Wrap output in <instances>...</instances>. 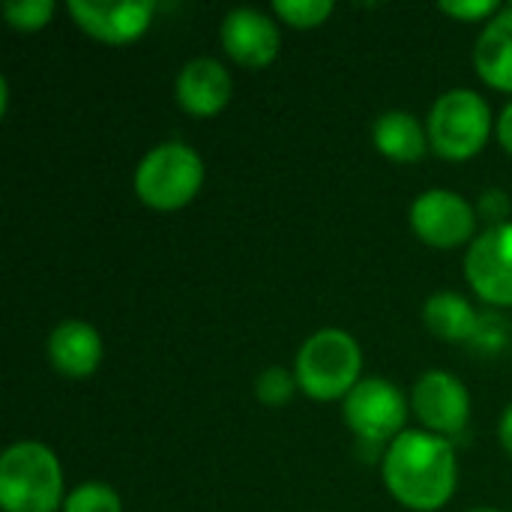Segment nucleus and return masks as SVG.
Returning a JSON list of instances; mask_svg holds the SVG:
<instances>
[{
  "label": "nucleus",
  "instance_id": "9d476101",
  "mask_svg": "<svg viewBox=\"0 0 512 512\" xmlns=\"http://www.w3.org/2000/svg\"><path fill=\"white\" fill-rule=\"evenodd\" d=\"M69 12L75 21L96 39L120 45L138 39L153 15V3H93V0H69Z\"/></svg>",
  "mask_w": 512,
  "mask_h": 512
},
{
  "label": "nucleus",
  "instance_id": "f8f14e48",
  "mask_svg": "<svg viewBox=\"0 0 512 512\" xmlns=\"http://www.w3.org/2000/svg\"><path fill=\"white\" fill-rule=\"evenodd\" d=\"M231 96V78L213 57H198L183 66L177 78V99L195 117H213Z\"/></svg>",
  "mask_w": 512,
  "mask_h": 512
},
{
  "label": "nucleus",
  "instance_id": "5701e85b",
  "mask_svg": "<svg viewBox=\"0 0 512 512\" xmlns=\"http://www.w3.org/2000/svg\"><path fill=\"white\" fill-rule=\"evenodd\" d=\"M498 138H501V144L512 153V102L504 108V114L498 120Z\"/></svg>",
  "mask_w": 512,
  "mask_h": 512
},
{
  "label": "nucleus",
  "instance_id": "a211bd4d",
  "mask_svg": "<svg viewBox=\"0 0 512 512\" xmlns=\"http://www.w3.org/2000/svg\"><path fill=\"white\" fill-rule=\"evenodd\" d=\"M54 12L51 0H12L3 3V15L15 30H39Z\"/></svg>",
  "mask_w": 512,
  "mask_h": 512
},
{
  "label": "nucleus",
  "instance_id": "393cba45",
  "mask_svg": "<svg viewBox=\"0 0 512 512\" xmlns=\"http://www.w3.org/2000/svg\"><path fill=\"white\" fill-rule=\"evenodd\" d=\"M474 512H498V510H474Z\"/></svg>",
  "mask_w": 512,
  "mask_h": 512
},
{
  "label": "nucleus",
  "instance_id": "4be33fe9",
  "mask_svg": "<svg viewBox=\"0 0 512 512\" xmlns=\"http://www.w3.org/2000/svg\"><path fill=\"white\" fill-rule=\"evenodd\" d=\"M480 213H483L486 219H501V216H507V213H510L507 195L498 192V189H489V192L480 198Z\"/></svg>",
  "mask_w": 512,
  "mask_h": 512
},
{
  "label": "nucleus",
  "instance_id": "1a4fd4ad",
  "mask_svg": "<svg viewBox=\"0 0 512 512\" xmlns=\"http://www.w3.org/2000/svg\"><path fill=\"white\" fill-rule=\"evenodd\" d=\"M414 408L432 432L459 435L468 426L471 399L459 378L447 372H426L414 387Z\"/></svg>",
  "mask_w": 512,
  "mask_h": 512
},
{
  "label": "nucleus",
  "instance_id": "2eb2a0df",
  "mask_svg": "<svg viewBox=\"0 0 512 512\" xmlns=\"http://www.w3.org/2000/svg\"><path fill=\"white\" fill-rule=\"evenodd\" d=\"M423 318H426V327L444 342H468L480 330V318L471 309V303L459 294H450V291L435 294L426 303Z\"/></svg>",
  "mask_w": 512,
  "mask_h": 512
},
{
  "label": "nucleus",
  "instance_id": "412c9836",
  "mask_svg": "<svg viewBox=\"0 0 512 512\" xmlns=\"http://www.w3.org/2000/svg\"><path fill=\"white\" fill-rule=\"evenodd\" d=\"M441 9L447 15H456V18H465V21H474V18H483V15H492V12H501V6L495 0H444Z\"/></svg>",
  "mask_w": 512,
  "mask_h": 512
},
{
  "label": "nucleus",
  "instance_id": "f03ea898",
  "mask_svg": "<svg viewBox=\"0 0 512 512\" xmlns=\"http://www.w3.org/2000/svg\"><path fill=\"white\" fill-rule=\"evenodd\" d=\"M63 504V477L54 453L24 441L0 459V507L6 512H54Z\"/></svg>",
  "mask_w": 512,
  "mask_h": 512
},
{
  "label": "nucleus",
  "instance_id": "39448f33",
  "mask_svg": "<svg viewBox=\"0 0 512 512\" xmlns=\"http://www.w3.org/2000/svg\"><path fill=\"white\" fill-rule=\"evenodd\" d=\"M489 129V105L474 90H450L432 105L429 141L444 159H471L486 147Z\"/></svg>",
  "mask_w": 512,
  "mask_h": 512
},
{
  "label": "nucleus",
  "instance_id": "aec40b11",
  "mask_svg": "<svg viewBox=\"0 0 512 512\" xmlns=\"http://www.w3.org/2000/svg\"><path fill=\"white\" fill-rule=\"evenodd\" d=\"M255 393H258V399H261L264 405H285V402L291 399V393H294V378H291L285 369L273 366V369H267L264 375H258Z\"/></svg>",
  "mask_w": 512,
  "mask_h": 512
},
{
  "label": "nucleus",
  "instance_id": "7ed1b4c3",
  "mask_svg": "<svg viewBox=\"0 0 512 512\" xmlns=\"http://www.w3.org/2000/svg\"><path fill=\"white\" fill-rule=\"evenodd\" d=\"M363 366L360 345L345 330H321L297 354V384L312 399L330 402L357 387Z\"/></svg>",
  "mask_w": 512,
  "mask_h": 512
},
{
  "label": "nucleus",
  "instance_id": "9b49d317",
  "mask_svg": "<svg viewBox=\"0 0 512 512\" xmlns=\"http://www.w3.org/2000/svg\"><path fill=\"white\" fill-rule=\"evenodd\" d=\"M225 51L243 66H267L279 51L276 24L258 9H234L222 21Z\"/></svg>",
  "mask_w": 512,
  "mask_h": 512
},
{
  "label": "nucleus",
  "instance_id": "4468645a",
  "mask_svg": "<svg viewBox=\"0 0 512 512\" xmlns=\"http://www.w3.org/2000/svg\"><path fill=\"white\" fill-rule=\"evenodd\" d=\"M477 72L486 84L512 90V6L501 9L477 39L474 51Z\"/></svg>",
  "mask_w": 512,
  "mask_h": 512
},
{
  "label": "nucleus",
  "instance_id": "423d86ee",
  "mask_svg": "<svg viewBox=\"0 0 512 512\" xmlns=\"http://www.w3.org/2000/svg\"><path fill=\"white\" fill-rule=\"evenodd\" d=\"M405 396L381 378L360 381L345 399V420L348 426L372 444H384L387 438H399L405 426Z\"/></svg>",
  "mask_w": 512,
  "mask_h": 512
},
{
  "label": "nucleus",
  "instance_id": "b1692460",
  "mask_svg": "<svg viewBox=\"0 0 512 512\" xmlns=\"http://www.w3.org/2000/svg\"><path fill=\"white\" fill-rule=\"evenodd\" d=\"M501 444L507 447V453L512 456V405L507 408L504 420H501Z\"/></svg>",
  "mask_w": 512,
  "mask_h": 512
},
{
  "label": "nucleus",
  "instance_id": "20e7f679",
  "mask_svg": "<svg viewBox=\"0 0 512 512\" xmlns=\"http://www.w3.org/2000/svg\"><path fill=\"white\" fill-rule=\"evenodd\" d=\"M201 180H204L201 156L192 147L171 141L153 147L141 159L135 171V192L144 204L156 210H177L195 198Z\"/></svg>",
  "mask_w": 512,
  "mask_h": 512
},
{
  "label": "nucleus",
  "instance_id": "6ab92c4d",
  "mask_svg": "<svg viewBox=\"0 0 512 512\" xmlns=\"http://www.w3.org/2000/svg\"><path fill=\"white\" fill-rule=\"evenodd\" d=\"M276 12L294 27H315L333 12V3L330 0H276Z\"/></svg>",
  "mask_w": 512,
  "mask_h": 512
},
{
  "label": "nucleus",
  "instance_id": "0eeeda50",
  "mask_svg": "<svg viewBox=\"0 0 512 512\" xmlns=\"http://www.w3.org/2000/svg\"><path fill=\"white\" fill-rule=\"evenodd\" d=\"M465 273L483 300L495 306H512V222L489 228L471 243Z\"/></svg>",
  "mask_w": 512,
  "mask_h": 512
},
{
  "label": "nucleus",
  "instance_id": "f257e3e1",
  "mask_svg": "<svg viewBox=\"0 0 512 512\" xmlns=\"http://www.w3.org/2000/svg\"><path fill=\"white\" fill-rule=\"evenodd\" d=\"M384 480L399 504L441 510L456 492V453L447 438L402 432L384 456Z\"/></svg>",
  "mask_w": 512,
  "mask_h": 512
},
{
  "label": "nucleus",
  "instance_id": "ddd939ff",
  "mask_svg": "<svg viewBox=\"0 0 512 512\" xmlns=\"http://www.w3.org/2000/svg\"><path fill=\"white\" fill-rule=\"evenodd\" d=\"M48 357L57 372H63L69 378H87L90 372H96V366L102 360L99 333L84 321H66L51 333Z\"/></svg>",
  "mask_w": 512,
  "mask_h": 512
},
{
  "label": "nucleus",
  "instance_id": "dca6fc26",
  "mask_svg": "<svg viewBox=\"0 0 512 512\" xmlns=\"http://www.w3.org/2000/svg\"><path fill=\"white\" fill-rule=\"evenodd\" d=\"M375 147L396 162H417L426 153V132L405 111H390L375 120Z\"/></svg>",
  "mask_w": 512,
  "mask_h": 512
},
{
  "label": "nucleus",
  "instance_id": "6e6552de",
  "mask_svg": "<svg viewBox=\"0 0 512 512\" xmlns=\"http://www.w3.org/2000/svg\"><path fill=\"white\" fill-rule=\"evenodd\" d=\"M411 225L423 243L438 246V249H450V246L471 240L477 216H474L471 204L465 198H459L456 192L432 189L414 201Z\"/></svg>",
  "mask_w": 512,
  "mask_h": 512
},
{
  "label": "nucleus",
  "instance_id": "f3484780",
  "mask_svg": "<svg viewBox=\"0 0 512 512\" xmlns=\"http://www.w3.org/2000/svg\"><path fill=\"white\" fill-rule=\"evenodd\" d=\"M63 512H120V498L102 483H84L63 501Z\"/></svg>",
  "mask_w": 512,
  "mask_h": 512
}]
</instances>
